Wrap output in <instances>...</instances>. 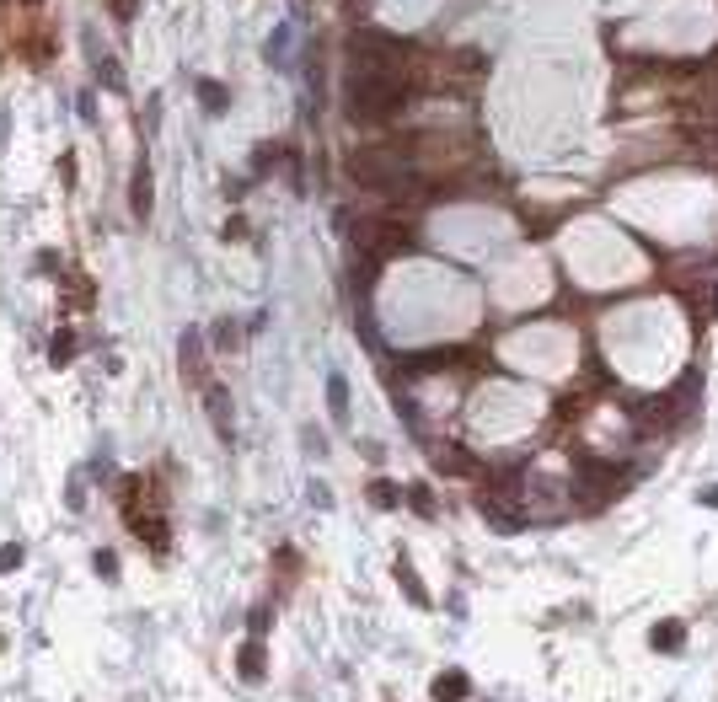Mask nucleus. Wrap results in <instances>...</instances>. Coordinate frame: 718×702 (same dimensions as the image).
<instances>
[{
	"label": "nucleus",
	"mask_w": 718,
	"mask_h": 702,
	"mask_svg": "<svg viewBox=\"0 0 718 702\" xmlns=\"http://www.w3.org/2000/svg\"><path fill=\"white\" fill-rule=\"evenodd\" d=\"M654 649H665V654H675V649H681V643H686V627L681 622H665V627H654Z\"/></svg>",
	"instance_id": "obj_1"
},
{
	"label": "nucleus",
	"mask_w": 718,
	"mask_h": 702,
	"mask_svg": "<svg viewBox=\"0 0 718 702\" xmlns=\"http://www.w3.org/2000/svg\"><path fill=\"white\" fill-rule=\"evenodd\" d=\"M461 691H467V675L461 670H450V675L434 681V702H461Z\"/></svg>",
	"instance_id": "obj_2"
}]
</instances>
